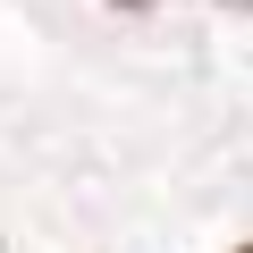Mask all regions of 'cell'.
Listing matches in <instances>:
<instances>
[{"instance_id": "1", "label": "cell", "mask_w": 253, "mask_h": 253, "mask_svg": "<svg viewBox=\"0 0 253 253\" xmlns=\"http://www.w3.org/2000/svg\"><path fill=\"white\" fill-rule=\"evenodd\" d=\"M110 9H152V0H110Z\"/></svg>"}, {"instance_id": "2", "label": "cell", "mask_w": 253, "mask_h": 253, "mask_svg": "<svg viewBox=\"0 0 253 253\" xmlns=\"http://www.w3.org/2000/svg\"><path fill=\"white\" fill-rule=\"evenodd\" d=\"M219 9H253V0H219Z\"/></svg>"}, {"instance_id": "3", "label": "cell", "mask_w": 253, "mask_h": 253, "mask_svg": "<svg viewBox=\"0 0 253 253\" xmlns=\"http://www.w3.org/2000/svg\"><path fill=\"white\" fill-rule=\"evenodd\" d=\"M236 253H253V245H236Z\"/></svg>"}]
</instances>
